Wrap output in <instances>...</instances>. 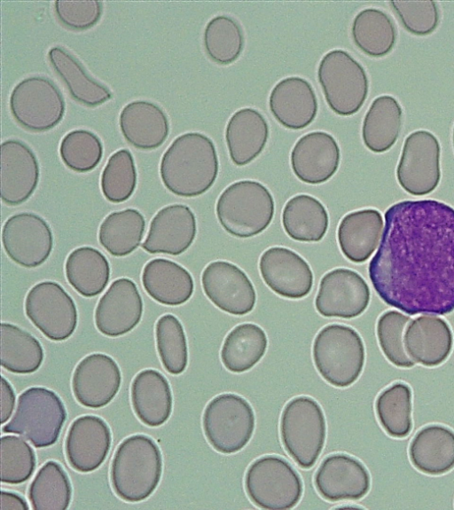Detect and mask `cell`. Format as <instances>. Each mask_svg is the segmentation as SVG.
<instances>
[{"instance_id":"1","label":"cell","mask_w":454,"mask_h":510,"mask_svg":"<svg viewBox=\"0 0 454 510\" xmlns=\"http://www.w3.org/2000/svg\"><path fill=\"white\" fill-rule=\"evenodd\" d=\"M368 274L391 307L411 316L452 312L454 208L434 200L390 206Z\"/></svg>"},{"instance_id":"2","label":"cell","mask_w":454,"mask_h":510,"mask_svg":"<svg viewBox=\"0 0 454 510\" xmlns=\"http://www.w3.org/2000/svg\"><path fill=\"white\" fill-rule=\"evenodd\" d=\"M214 142L200 132L176 137L161 157L160 175L164 186L180 197H197L214 184L218 175Z\"/></svg>"},{"instance_id":"3","label":"cell","mask_w":454,"mask_h":510,"mask_svg":"<svg viewBox=\"0 0 454 510\" xmlns=\"http://www.w3.org/2000/svg\"><path fill=\"white\" fill-rule=\"evenodd\" d=\"M162 455L156 443L145 435H134L117 447L110 469L115 494L127 502H140L150 497L162 474Z\"/></svg>"},{"instance_id":"4","label":"cell","mask_w":454,"mask_h":510,"mask_svg":"<svg viewBox=\"0 0 454 510\" xmlns=\"http://www.w3.org/2000/svg\"><path fill=\"white\" fill-rule=\"evenodd\" d=\"M275 204L273 196L262 184L240 180L220 194L215 207L222 227L237 238H250L262 232L271 223Z\"/></svg>"},{"instance_id":"5","label":"cell","mask_w":454,"mask_h":510,"mask_svg":"<svg viewBox=\"0 0 454 510\" xmlns=\"http://www.w3.org/2000/svg\"><path fill=\"white\" fill-rule=\"evenodd\" d=\"M313 360L320 375L331 385L345 388L360 376L365 350L359 333L350 326L332 324L315 337Z\"/></svg>"},{"instance_id":"6","label":"cell","mask_w":454,"mask_h":510,"mask_svg":"<svg viewBox=\"0 0 454 510\" xmlns=\"http://www.w3.org/2000/svg\"><path fill=\"white\" fill-rule=\"evenodd\" d=\"M66 419L64 404L54 391L32 387L20 395L14 414L2 430L21 435L35 448H44L58 441Z\"/></svg>"},{"instance_id":"7","label":"cell","mask_w":454,"mask_h":510,"mask_svg":"<svg viewBox=\"0 0 454 510\" xmlns=\"http://www.w3.org/2000/svg\"><path fill=\"white\" fill-rule=\"evenodd\" d=\"M325 420L318 403L309 396H297L285 406L280 419V436L288 455L301 468L314 466L325 445Z\"/></svg>"},{"instance_id":"8","label":"cell","mask_w":454,"mask_h":510,"mask_svg":"<svg viewBox=\"0 0 454 510\" xmlns=\"http://www.w3.org/2000/svg\"><path fill=\"white\" fill-rule=\"evenodd\" d=\"M317 78L327 105L339 115L357 113L368 96L364 67L344 50L334 49L322 57Z\"/></svg>"},{"instance_id":"9","label":"cell","mask_w":454,"mask_h":510,"mask_svg":"<svg viewBox=\"0 0 454 510\" xmlns=\"http://www.w3.org/2000/svg\"><path fill=\"white\" fill-rule=\"evenodd\" d=\"M254 413L240 396L225 393L214 397L202 417L205 436L218 452L231 454L242 450L254 430Z\"/></svg>"},{"instance_id":"10","label":"cell","mask_w":454,"mask_h":510,"mask_svg":"<svg viewBox=\"0 0 454 510\" xmlns=\"http://www.w3.org/2000/svg\"><path fill=\"white\" fill-rule=\"evenodd\" d=\"M245 488L254 505L271 510L293 508L303 491L299 474L286 459L275 455L259 458L249 466Z\"/></svg>"},{"instance_id":"11","label":"cell","mask_w":454,"mask_h":510,"mask_svg":"<svg viewBox=\"0 0 454 510\" xmlns=\"http://www.w3.org/2000/svg\"><path fill=\"white\" fill-rule=\"evenodd\" d=\"M9 106L13 119L22 128L47 131L63 119L66 103L53 81L42 75L24 78L12 89Z\"/></svg>"},{"instance_id":"12","label":"cell","mask_w":454,"mask_h":510,"mask_svg":"<svg viewBox=\"0 0 454 510\" xmlns=\"http://www.w3.org/2000/svg\"><path fill=\"white\" fill-rule=\"evenodd\" d=\"M25 312L32 324L51 341L68 339L77 326L78 313L74 300L54 281L39 282L28 291Z\"/></svg>"},{"instance_id":"13","label":"cell","mask_w":454,"mask_h":510,"mask_svg":"<svg viewBox=\"0 0 454 510\" xmlns=\"http://www.w3.org/2000/svg\"><path fill=\"white\" fill-rule=\"evenodd\" d=\"M440 154V144L433 133L423 129L411 133L396 168L400 186L414 196L434 191L441 179Z\"/></svg>"},{"instance_id":"14","label":"cell","mask_w":454,"mask_h":510,"mask_svg":"<svg viewBox=\"0 0 454 510\" xmlns=\"http://www.w3.org/2000/svg\"><path fill=\"white\" fill-rule=\"evenodd\" d=\"M2 244L8 257L25 268H35L49 258L53 236L40 216L22 212L10 216L2 229Z\"/></svg>"},{"instance_id":"15","label":"cell","mask_w":454,"mask_h":510,"mask_svg":"<svg viewBox=\"0 0 454 510\" xmlns=\"http://www.w3.org/2000/svg\"><path fill=\"white\" fill-rule=\"evenodd\" d=\"M370 295V288L360 274L338 268L321 279L315 306L324 317L350 319L367 309Z\"/></svg>"},{"instance_id":"16","label":"cell","mask_w":454,"mask_h":510,"mask_svg":"<svg viewBox=\"0 0 454 510\" xmlns=\"http://www.w3.org/2000/svg\"><path fill=\"white\" fill-rule=\"evenodd\" d=\"M207 297L221 310L242 316L251 312L256 294L247 275L237 265L215 261L207 265L201 275Z\"/></svg>"},{"instance_id":"17","label":"cell","mask_w":454,"mask_h":510,"mask_svg":"<svg viewBox=\"0 0 454 510\" xmlns=\"http://www.w3.org/2000/svg\"><path fill=\"white\" fill-rule=\"evenodd\" d=\"M121 373L117 363L102 353L88 355L76 365L72 377V389L76 401L88 408L108 404L117 395Z\"/></svg>"},{"instance_id":"18","label":"cell","mask_w":454,"mask_h":510,"mask_svg":"<svg viewBox=\"0 0 454 510\" xmlns=\"http://www.w3.org/2000/svg\"><path fill=\"white\" fill-rule=\"evenodd\" d=\"M143 309L137 285L129 279H118L98 302L95 310L96 327L108 337L126 334L140 322Z\"/></svg>"},{"instance_id":"19","label":"cell","mask_w":454,"mask_h":510,"mask_svg":"<svg viewBox=\"0 0 454 510\" xmlns=\"http://www.w3.org/2000/svg\"><path fill=\"white\" fill-rule=\"evenodd\" d=\"M259 270L264 283L284 298L301 299L311 291L313 273L309 263L289 248L273 247L265 250Z\"/></svg>"},{"instance_id":"20","label":"cell","mask_w":454,"mask_h":510,"mask_svg":"<svg viewBox=\"0 0 454 510\" xmlns=\"http://www.w3.org/2000/svg\"><path fill=\"white\" fill-rule=\"evenodd\" d=\"M314 483L320 496L328 501L357 500L368 493L371 478L358 459L336 453L321 462Z\"/></svg>"},{"instance_id":"21","label":"cell","mask_w":454,"mask_h":510,"mask_svg":"<svg viewBox=\"0 0 454 510\" xmlns=\"http://www.w3.org/2000/svg\"><path fill=\"white\" fill-rule=\"evenodd\" d=\"M40 177L36 155L23 141L7 139L1 144V199L9 206L27 201Z\"/></svg>"},{"instance_id":"22","label":"cell","mask_w":454,"mask_h":510,"mask_svg":"<svg viewBox=\"0 0 454 510\" xmlns=\"http://www.w3.org/2000/svg\"><path fill=\"white\" fill-rule=\"evenodd\" d=\"M112 443L106 422L95 415L75 419L68 428L65 453L75 471L90 473L98 469L106 459Z\"/></svg>"},{"instance_id":"23","label":"cell","mask_w":454,"mask_h":510,"mask_svg":"<svg viewBox=\"0 0 454 510\" xmlns=\"http://www.w3.org/2000/svg\"><path fill=\"white\" fill-rule=\"evenodd\" d=\"M340 151L335 138L325 131H312L301 137L290 155L294 174L303 183L319 184L337 171Z\"/></svg>"},{"instance_id":"24","label":"cell","mask_w":454,"mask_h":510,"mask_svg":"<svg viewBox=\"0 0 454 510\" xmlns=\"http://www.w3.org/2000/svg\"><path fill=\"white\" fill-rule=\"evenodd\" d=\"M196 232V218L192 209L183 204L168 205L152 219L142 247L150 254L179 255L192 244Z\"/></svg>"},{"instance_id":"25","label":"cell","mask_w":454,"mask_h":510,"mask_svg":"<svg viewBox=\"0 0 454 510\" xmlns=\"http://www.w3.org/2000/svg\"><path fill=\"white\" fill-rule=\"evenodd\" d=\"M269 106L282 126L295 130L309 126L318 109L313 87L309 81L299 76L280 80L270 91Z\"/></svg>"},{"instance_id":"26","label":"cell","mask_w":454,"mask_h":510,"mask_svg":"<svg viewBox=\"0 0 454 510\" xmlns=\"http://www.w3.org/2000/svg\"><path fill=\"white\" fill-rule=\"evenodd\" d=\"M403 341L408 356L418 364L433 367L443 363L453 346L447 322L432 314L419 316L406 327Z\"/></svg>"},{"instance_id":"27","label":"cell","mask_w":454,"mask_h":510,"mask_svg":"<svg viewBox=\"0 0 454 510\" xmlns=\"http://www.w3.org/2000/svg\"><path fill=\"white\" fill-rule=\"evenodd\" d=\"M119 126L125 140L139 150L160 147L169 134V121L164 110L148 100H135L120 113Z\"/></svg>"},{"instance_id":"28","label":"cell","mask_w":454,"mask_h":510,"mask_svg":"<svg viewBox=\"0 0 454 510\" xmlns=\"http://www.w3.org/2000/svg\"><path fill=\"white\" fill-rule=\"evenodd\" d=\"M383 229V217L377 209L364 208L347 214L337 231L340 251L352 263L366 262L379 246Z\"/></svg>"},{"instance_id":"29","label":"cell","mask_w":454,"mask_h":510,"mask_svg":"<svg viewBox=\"0 0 454 510\" xmlns=\"http://www.w3.org/2000/svg\"><path fill=\"white\" fill-rule=\"evenodd\" d=\"M269 125L256 109L245 107L236 111L225 128V141L231 161L245 166L264 149L269 138Z\"/></svg>"},{"instance_id":"30","label":"cell","mask_w":454,"mask_h":510,"mask_svg":"<svg viewBox=\"0 0 454 510\" xmlns=\"http://www.w3.org/2000/svg\"><path fill=\"white\" fill-rule=\"evenodd\" d=\"M132 408L137 418L148 427H160L171 415L173 398L167 379L154 369L138 373L131 384Z\"/></svg>"},{"instance_id":"31","label":"cell","mask_w":454,"mask_h":510,"mask_svg":"<svg viewBox=\"0 0 454 510\" xmlns=\"http://www.w3.org/2000/svg\"><path fill=\"white\" fill-rule=\"evenodd\" d=\"M142 284L153 300L168 306L186 302L194 290L190 272L180 264L165 258L153 259L145 265Z\"/></svg>"},{"instance_id":"32","label":"cell","mask_w":454,"mask_h":510,"mask_svg":"<svg viewBox=\"0 0 454 510\" xmlns=\"http://www.w3.org/2000/svg\"><path fill=\"white\" fill-rule=\"evenodd\" d=\"M411 464L428 475L454 468V432L442 425H428L414 435L409 447Z\"/></svg>"},{"instance_id":"33","label":"cell","mask_w":454,"mask_h":510,"mask_svg":"<svg viewBox=\"0 0 454 510\" xmlns=\"http://www.w3.org/2000/svg\"><path fill=\"white\" fill-rule=\"evenodd\" d=\"M48 59L75 101L89 107H96L112 98L111 90L93 78L67 49L61 46L51 47L48 51Z\"/></svg>"},{"instance_id":"34","label":"cell","mask_w":454,"mask_h":510,"mask_svg":"<svg viewBox=\"0 0 454 510\" xmlns=\"http://www.w3.org/2000/svg\"><path fill=\"white\" fill-rule=\"evenodd\" d=\"M402 123L403 110L397 99L389 95L376 98L363 121L364 145L376 153L387 152L396 142Z\"/></svg>"},{"instance_id":"35","label":"cell","mask_w":454,"mask_h":510,"mask_svg":"<svg viewBox=\"0 0 454 510\" xmlns=\"http://www.w3.org/2000/svg\"><path fill=\"white\" fill-rule=\"evenodd\" d=\"M286 234L301 242L320 241L327 231L329 216L325 206L315 197L298 194L291 198L282 212Z\"/></svg>"},{"instance_id":"36","label":"cell","mask_w":454,"mask_h":510,"mask_svg":"<svg viewBox=\"0 0 454 510\" xmlns=\"http://www.w3.org/2000/svg\"><path fill=\"white\" fill-rule=\"evenodd\" d=\"M65 271L71 286L87 298L102 293L110 279V265L106 257L91 247L73 250L67 258Z\"/></svg>"},{"instance_id":"37","label":"cell","mask_w":454,"mask_h":510,"mask_svg":"<svg viewBox=\"0 0 454 510\" xmlns=\"http://www.w3.org/2000/svg\"><path fill=\"white\" fill-rule=\"evenodd\" d=\"M267 345V336L262 328L253 323L240 324L225 337L221 360L230 372L244 373L262 359Z\"/></svg>"},{"instance_id":"38","label":"cell","mask_w":454,"mask_h":510,"mask_svg":"<svg viewBox=\"0 0 454 510\" xmlns=\"http://www.w3.org/2000/svg\"><path fill=\"white\" fill-rule=\"evenodd\" d=\"M351 35L356 46L373 58L387 55L396 41V29L391 18L376 8L364 9L355 16Z\"/></svg>"},{"instance_id":"39","label":"cell","mask_w":454,"mask_h":510,"mask_svg":"<svg viewBox=\"0 0 454 510\" xmlns=\"http://www.w3.org/2000/svg\"><path fill=\"white\" fill-rule=\"evenodd\" d=\"M145 229V217L137 209L115 211L101 223L98 241L110 255L126 256L139 247Z\"/></svg>"},{"instance_id":"40","label":"cell","mask_w":454,"mask_h":510,"mask_svg":"<svg viewBox=\"0 0 454 510\" xmlns=\"http://www.w3.org/2000/svg\"><path fill=\"white\" fill-rule=\"evenodd\" d=\"M43 357V349L35 336L15 325L1 324L3 368L13 373H32L39 369Z\"/></svg>"},{"instance_id":"41","label":"cell","mask_w":454,"mask_h":510,"mask_svg":"<svg viewBox=\"0 0 454 510\" xmlns=\"http://www.w3.org/2000/svg\"><path fill=\"white\" fill-rule=\"evenodd\" d=\"M27 495L35 510L67 509L72 498L67 474L58 462L47 461L30 483Z\"/></svg>"},{"instance_id":"42","label":"cell","mask_w":454,"mask_h":510,"mask_svg":"<svg viewBox=\"0 0 454 510\" xmlns=\"http://www.w3.org/2000/svg\"><path fill=\"white\" fill-rule=\"evenodd\" d=\"M411 390L403 382H395L377 397L375 411L386 433L395 438L409 435L412 428Z\"/></svg>"},{"instance_id":"43","label":"cell","mask_w":454,"mask_h":510,"mask_svg":"<svg viewBox=\"0 0 454 510\" xmlns=\"http://www.w3.org/2000/svg\"><path fill=\"white\" fill-rule=\"evenodd\" d=\"M203 44L208 58L219 65H229L241 54L245 37L241 26L228 15H217L206 25Z\"/></svg>"},{"instance_id":"44","label":"cell","mask_w":454,"mask_h":510,"mask_svg":"<svg viewBox=\"0 0 454 510\" xmlns=\"http://www.w3.org/2000/svg\"><path fill=\"white\" fill-rule=\"evenodd\" d=\"M157 351L165 370L174 375L182 373L188 364V348L184 327L171 314L161 316L155 326Z\"/></svg>"},{"instance_id":"45","label":"cell","mask_w":454,"mask_h":510,"mask_svg":"<svg viewBox=\"0 0 454 510\" xmlns=\"http://www.w3.org/2000/svg\"><path fill=\"white\" fill-rule=\"evenodd\" d=\"M137 169L132 153L128 149L114 153L106 164L100 180L104 197L112 203L129 200L137 187Z\"/></svg>"},{"instance_id":"46","label":"cell","mask_w":454,"mask_h":510,"mask_svg":"<svg viewBox=\"0 0 454 510\" xmlns=\"http://www.w3.org/2000/svg\"><path fill=\"white\" fill-rule=\"evenodd\" d=\"M59 155L69 169L77 173H87L101 161L103 145L94 132L82 129H74L62 138Z\"/></svg>"},{"instance_id":"47","label":"cell","mask_w":454,"mask_h":510,"mask_svg":"<svg viewBox=\"0 0 454 510\" xmlns=\"http://www.w3.org/2000/svg\"><path fill=\"white\" fill-rule=\"evenodd\" d=\"M36 459L34 450L22 438L15 435L1 437V482L20 484L33 475Z\"/></svg>"},{"instance_id":"48","label":"cell","mask_w":454,"mask_h":510,"mask_svg":"<svg viewBox=\"0 0 454 510\" xmlns=\"http://www.w3.org/2000/svg\"><path fill=\"white\" fill-rule=\"evenodd\" d=\"M411 318L397 311L384 312L377 322V337L387 359L397 367L411 368L415 362L408 356L403 341V332Z\"/></svg>"},{"instance_id":"49","label":"cell","mask_w":454,"mask_h":510,"mask_svg":"<svg viewBox=\"0 0 454 510\" xmlns=\"http://www.w3.org/2000/svg\"><path fill=\"white\" fill-rule=\"evenodd\" d=\"M390 4L404 28L415 35H430L439 24L434 1H392Z\"/></svg>"},{"instance_id":"50","label":"cell","mask_w":454,"mask_h":510,"mask_svg":"<svg viewBox=\"0 0 454 510\" xmlns=\"http://www.w3.org/2000/svg\"><path fill=\"white\" fill-rule=\"evenodd\" d=\"M56 17L65 27L75 31H83L94 27L101 19V1H62L54 2Z\"/></svg>"},{"instance_id":"51","label":"cell","mask_w":454,"mask_h":510,"mask_svg":"<svg viewBox=\"0 0 454 510\" xmlns=\"http://www.w3.org/2000/svg\"><path fill=\"white\" fill-rule=\"evenodd\" d=\"M15 405V393L10 382L1 377V423L4 424L12 416Z\"/></svg>"},{"instance_id":"52","label":"cell","mask_w":454,"mask_h":510,"mask_svg":"<svg viewBox=\"0 0 454 510\" xmlns=\"http://www.w3.org/2000/svg\"><path fill=\"white\" fill-rule=\"evenodd\" d=\"M29 507L26 500L20 495L2 490L0 510H27Z\"/></svg>"},{"instance_id":"53","label":"cell","mask_w":454,"mask_h":510,"mask_svg":"<svg viewBox=\"0 0 454 510\" xmlns=\"http://www.w3.org/2000/svg\"><path fill=\"white\" fill-rule=\"evenodd\" d=\"M452 141H453V148H454V128H453Z\"/></svg>"}]
</instances>
